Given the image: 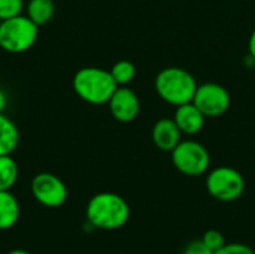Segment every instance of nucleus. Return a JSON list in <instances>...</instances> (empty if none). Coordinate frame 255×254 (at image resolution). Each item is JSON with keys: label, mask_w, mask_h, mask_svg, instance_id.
<instances>
[{"label": "nucleus", "mask_w": 255, "mask_h": 254, "mask_svg": "<svg viewBox=\"0 0 255 254\" xmlns=\"http://www.w3.org/2000/svg\"><path fill=\"white\" fill-rule=\"evenodd\" d=\"M85 216L87 223L94 229L117 231L128 222L130 207L123 196L112 192H102L88 201Z\"/></svg>", "instance_id": "nucleus-1"}, {"label": "nucleus", "mask_w": 255, "mask_h": 254, "mask_svg": "<svg viewBox=\"0 0 255 254\" xmlns=\"http://www.w3.org/2000/svg\"><path fill=\"white\" fill-rule=\"evenodd\" d=\"M76 96L90 105H105L118 88L111 70L87 66L79 69L72 79Z\"/></svg>", "instance_id": "nucleus-2"}, {"label": "nucleus", "mask_w": 255, "mask_h": 254, "mask_svg": "<svg viewBox=\"0 0 255 254\" xmlns=\"http://www.w3.org/2000/svg\"><path fill=\"white\" fill-rule=\"evenodd\" d=\"M197 85L199 84L193 73L178 66H170L160 70L154 82L157 94L173 106L193 102Z\"/></svg>", "instance_id": "nucleus-3"}, {"label": "nucleus", "mask_w": 255, "mask_h": 254, "mask_svg": "<svg viewBox=\"0 0 255 254\" xmlns=\"http://www.w3.org/2000/svg\"><path fill=\"white\" fill-rule=\"evenodd\" d=\"M39 25L27 15H18L0 22V48L9 54H22L37 40Z\"/></svg>", "instance_id": "nucleus-4"}, {"label": "nucleus", "mask_w": 255, "mask_h": 254, "mask_svg": "<svg viewBox=\"0 0 255 254\" xmlns=\"http://www.w3.org/2000/svg\"><path fill=\"white\" fill-rule=\"evenodd\" d=\"M173 166L187 177H200L208 172L211 154L205 145L197 141H181L172 151Z\"/></svg>", "instance_id": "nucleus-5"}, {"label": "nucleus", "mask_w": 255, "mask_h": 254, "mask_svg": "<svg viewBox=\"0 0 255 254\" xmlns=\"http://www.w3.org/2000/svg\"><path fill=\"white\" fill-rule=\"evenodd\" d=\"M206 190L220 202H233L244 195L245 180L238 169L230 166H218L208 174Z\"/></svg>", "instance_id": "nucleus-6"}, {"label": "nucleus", "mask_w": 255, "mask_h": 254, "mask_svg": "<svg viewBox=\"0 0 255 254\" xmlns=\"http://www.w3.org/2000/svg\"><path fill=\"white\" fill-rule=\"evenodd\" d=\"M30 190L33 198L46 208H58L67 201V187L57 175L40 172L33 177Z\"/></svg>", "instance_id": "nucleus-7"}, {"label": "nucleus", "mask_w": 255, "mask_h": 254, "mask_svg": "<svg viewBox=\"0 0 255 254\" xmlns=\"http://www.w3.org/2000/svg\"><path fill=\"white\" fill-rule=\"evenodd\" d=\"M230 94L226 87L217 82H205L197 85L193 103L205 114V117H220L230 108Z\"/></svg>", "instance_id": "nucleus-8"}, {"label": "nucleus", "mask_w": 255, "mask_h": 254, "mask_svg": "<svg viewBox=\"0 0 255 254\" xmlns=\"http://www.w3.org/2000/svg\"><path fill=\"white\" fill-rule=\"evenodd\" d=\"M108 105L112 117L120 123H130L140 112L139 96L127 85L118 87L109 99Z\"/></svg>", "instance_id": "nucleus-9"}, {"label": "nucleus", "mask_w": 255, "mask_h": 254, "mask_svg": "<svg viewBox=\"0 0 255 254\" xmlns=\"http://www.w3.org/2000/svg\"><path fill=\"white\" fill-rule=\"evenodd\" d=\"M205 118H206L205 114L193 102L176 106L175 117H173L181 133L187 136H194L200 133V130L205 126Z\"/></svg>", "instance_id": "nucleus-10"}, {"label": "nucleus", "mask_w": 255, "mask_h": 254, "mask_svg": "<svg viewBox=\"0 0 255 254\" xmlns=\"http://www.w3.org/2000/svg\"><path fill=\"white\" fill-rule=\"evenodd\" d=\"M181 136L182 133L173 118H160L152 127V142L161 151L172 153L173 148L182 141Z\"/></svg>", "instance_id": "nucleus-11"}, {"label": "nucleus", "mask_w": 255, "mask_h": 254, "mask_svg": "<svg viewBox=\"0 0 255 254\" xmlns=\"http://www.w3.org/2000/svg\"><path fill=\"white\" fill-rule=\"evenodd\" d=\"M19 213L18 199L10 190H0V231L13 228L19 219Z\"/></svg>", "instance_id": "nucleus-12"}, {"label": "nucleus", "mask_w": 255, "mask_h": 254, "mask_svg": "<svg viewBox=\"0 0 255 254\" xmlns=\"http://www.w3.org/2000/svg\"><path fill=\"white\" fill-rule=\"evenodd\" d=\"M19 144V130L16 124L0 112V156L12 154Z\"/></svg>", "instance_id": "nucleus-13"}, {"label": "nucleus", "mask_w": 255, "mask_h": 254, "mask_svg": "<svg viewBox=\"0 0 255 254\" xmlns=\"http://www.w3.org/2000/svg\"><path fill=\"white\" fill-rule=\"evenodd\" d=\"M25 13L39 27L45 25L55 13V3L54 0H28L25 4Z\"/></svg>", "instance_id": "nucleus-14"}, {"label": "nucleus", "mask_w": 255, "mask_h": 254, "mask_svg": "<svg viewBox=\"0 0 255 254\" xmlns=\"http://www.w3.org/2000/svg\"><path fill=\"white\" fill-rule=\"evenodd\" d=\"M18 165L12 154L0 156V190H10L18 180Z\"/></svg>", "instance_id": "nucleus-15"}, {"label": "nucleus", "mask_w": 255, "mask_h": 254, "mask_svg": "<svg viewBox=\"0 0 255 254\" xmlns=\"http://www.w3.org/2000/svg\"><path fill=\"white\" fill-rule=\"evenodd\" d=\"M111 75L112 78L115 79L117 85L121 87V85H127L130 84L134 76H136V66L128 61V60H120L117 61L112 69H111Z\"/></svg>", "instance_id": "nucleus-16"}, {"label": "nucleus", "mask_w": 255, "mask_h": 254, "mask_svg": "<svg viewBox=\"0 0 255 254\" xmlns=\"http://www.w3.org/2000/svg\"><path fill=\"white\" fill-rule=\"evenodd\" d=\"M25 9L24 0H0V21L22 15Z\"/></svg>", "instance_id": "nucleus-17"}, {"label": "nucleus", "mask_w": 255, "mask_h": 254, "mask_svg": "<svg viewBox=\"0 0 255 254\" xmlns=\"http://www.w3.org/2000/svg\"><path fill=\"white\" fill-rule=\"evenodd\" d=\"M202 241H203L214 253L226 244L224 235H223L220 231H217V229H209V231H206V232L203 234V237H202Z\"/></svg>", "instance_id": "nucleus-18"}, {"label": "nucleus", "mask_w": 255, "mask_h": 254, "mask_svg": "<svg viewBox=\"0 0 255 254\" xmlns=\"http://www.w3.org/2000/svg\"><path fill=\"white\" fill-rule=\"evenodd\" d=\"M214 254H255L254 250L241 243H232V244H224L221 249H218Z\"/></svg>", "instance_id": "nucleus-19"}, {"label": "nucleus", "mask_w": 255, "mask_h": 254, "mask_svg": "<svg viewBox=\"0 0 255 254\" xmlns=\"http://www.w3.org/2000/svg\"><path fill=\"white\" fill-rule=\"evenodd\" d=\"M182 254H214V252L202 240H196L187 244Z\"/></svg>", "instance_id": "nucleus-20"}, {"label": "nucleus", "mask_w": 255, "mask_h": 254, "mask_svg": "<svg viewBox=\"0 0 255 254\" xmlns=\"http://www.w3.org/2000/svg\"><path fill=\"white\" fill-rule=\"evenodd\" d=\"M248 49H250L251 57L255 60V28L253 30L251 36H250V40H248Z\"/></svg>", "instance_id": "nucleus-21"}, {"label": "nucleus", "mask_w": 255, "mask_h": 254, "mask_svg": "<svg viewBox=\"0 0 255 254\" xmlns=\"http://www.w3.org/2000/svg\"><path fill=\"white\" fill-rule=\"evenodd\" d=\"M6 105H7V96H6V93L0 88V112L4 111Z\"/></svg>", "instance_id": "nucleus-22"}, {"label": "nucleus", "mask_w": 255, "mask_h": 254, "mask_svg": "<svg viewBox=\"0 0 255 254\" xmlns=\"http://www.w3.org/2000/svg\"><path fill=\"white\" fill-rule=\"evenodd\" d=\"M6 254H31V253H28L27 250H22V249H15V250H10L9 253H6Z\"/></svg>", "instance_id": "nucleus-23"}, {"label": "nucleus", "mask_w": 255, "mask_h": 254, "mask_svg": "<svg viewBox=\"0 0 255 254\" xmlns=\"http://www.w3.org/2000/svg\"><path fill=\"white\" fill-rule=\"evenodd\" d=\"M0 22H1V21H0Z\"/></svg>", "instance_id": "nucleus-24"}]
</instances>
